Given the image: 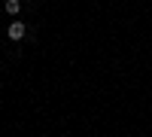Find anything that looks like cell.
Segmentation results:
<instances>
[{
	"label": "cell",
	"instance_id": "1",
	"mask_svg": "<svg viewBox=\"0 0 152 137\" xmlns=\"http://www.w3.org/2000/svg\"><path fill=\"white\" fill-rule=\"evenodd\" d=\"M24 34H28V24L12 18V21H9V28H6V37H9L12 43H18V40H24Z\"/></svg>",
	"mask_w": 152,
	"mask_h": 137
},
{
	"label": "cell",
	"instance_id": "2",
	"mask_svg": "<svg viewBox=\"0 0 152 137\" xmlns=\"http://www.w3.org/2000/svg\"><path fill=\"white\" fill-rule=\"evenodd\" d=\"M3 9L9 12V15H12V18H15V15H18V12H21V0H3Z\"/></svg>",
	"mask_w": 152,
	"mask_h": 137
}]
</instances>
